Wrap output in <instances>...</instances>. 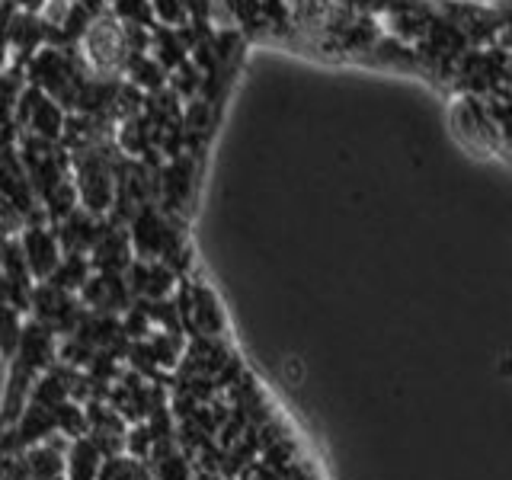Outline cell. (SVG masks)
Returning <instances> with one entry per match:
<instances>
[{"label": "cell", "instance_id": "52a82bcc", "mask_svg": "<svg viewBox=\"0 0 512 480\" xmlns=\"http://www.w3.org/2000/svg\"><path fill=\"white\" fill-rule=\"evenodd\" d=\"M0 4H4V0H0Z\"/></svg>", "mask_w": 512, "mask_h": 480}, {"label": "cell", "instance_id": "8992f818", "mask_svg": "<svg viewBox=\"0 0 512 480\" xmlns=\"http://www.w3.org/2000/svg\"><path fill=\"white\" fill-rule=\"evenodd\" d=\"M477 4H493V0H477Z\"/></svg>", "mask_w": 512, "mask_h": 480}, {"label": "cell", "instance_id": "3957f363", "mask_svg": "<svg viewBox=\"0 0 512 480\" xmlns=\"http://www.w3.org/2000/svg\"><path fill=\"white\" fill-rule=\"evenodd\" d=\"M13 7H23L26 13H42L45 10V0H10Z\"/></svg>", "mask_w": 512, "mask_h": 480}, {"label": "cell", "instance_id": "7a4b0ae2", "mask_svg": "<svg viewBox=\"0 0 512 480\" xmlns=\"http://www.w3.org/2000/svg\"><path fill=\"white\" fill-rule=\"evenodd\" d=\"M189 317L196 320V327L202 330V333H218L228 320H224V311H221V304H218V298H215V292L212 288H205V285H199V288H192V298H189Z\"/></svg>", "mask_w": 512, "mask_h": 480}, {"label": "cell", "instance_id": "277c9868", "mask_svg": "<svg viewBox=\"0 0 512 480\" xmlns=\"http://www.w3.org/2000/svg\"><path fill=\"white\" fill-rule=\"evenodd\" d=\"M503 372H506V375H512V359H503Z\"/></svg>", "mask_w": 512, "mask_h": 480}, {"label": "cell", "instance_id": "5b68a950", "mask_svg": "<svg viewBox=\"0 0 512 480\" xmlns=\"http://www.w3.org/2000/svg\"><path fill=\"white\" fill-rule=\"evenodd\" d=\"M52 4H71V0H52Z\"/></svg>", "mask_w": 512, "mask_h": 480}, {"label": "cell", "instance_id": "6da1fadb", "mask_svg": "<svg viewBox=\"0 0 512 480\" xmlns=\"http://www.w3.org/2000/svg\"><path fill=\"white\" fill-rule=\"evenodd\" d=\"M23 247H26V263L32 266L36 276H52L58 269V237L45 228H32L23 237Z\"/></svg>", "mask_w": 512, "mask_h": 480}]
</instances>
